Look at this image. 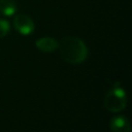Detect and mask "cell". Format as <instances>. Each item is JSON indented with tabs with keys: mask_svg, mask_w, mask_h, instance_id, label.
Here are the masks:
<instances>
[{
	"mask_svg": "<svg viewBox=\"0 0 132 132\" xmlns=\"http://www.w3.org/2000/svg\"><path fill=\"white\" fill-rule=\"evenodd\" d=\"M58 50L61 58L70 64H79L88 57V47L86 43L76 36H68L58 43Z\"/></svg>",
	"mask_w": 132,
	"mask_h": 132,
	"instance_id": "6da1fadb",
	"label": "cell"
},
{
	"mask_svg": "<svg viewBox=\"0 0 132 132\" xmlns=\"http://www.w3.org/2000/svg\"><path fill=\"white\" fill-rule=\"evenodd\" d=\"M127 105V95L124 89L114 86L104 97V107L110 112H119Z\"/></svg>",
	"mask_w": 132,
	"mask_h": 132,
	"instance_id": "7a4b0ae2",
	"label": "cell"
},
{
	"mask_svg": "<svg viewBox=\"0 0 132 132\" xmlns=\"http://www.w3.org/2000/svg\"><path fill=\"white\" fill-rule=\"evenodd\" d=\"M13 26L19 33L22 35H29L34 31L35 25L33 20L24 13L16 14L13 19Z\"/></svg>",
	"mask_w": 132,
	"mask_h": 132,
	"instance_id": "3957f363",
	"label": "cell"
},
{
	"mask_svg": "<svg viewBox=\"0 0 132 132\" xmlns=\"http://www.w3.org/2000/svg\"><path fill=\"white\" fill-rule=\"evenodd\" d=\"M111 132H131V125L126 117L118 116L112 118L110 122Z\"/></svg>",
	"mask_w": 132,
	"mask_h": 132,
	"instance_id": "277c9868",
	"label": "cell"
},
{
	"mask_svg": "<svg viewBox=\"0 0 132 132\" xmlns=\"http://www.w3.org/2000/svg\"><path fill=\"white\" fill-rule=\"evenodd\" d=\"M58 41L53 37H42L36 40V47L44 53H53L58 48Z\"/></svg>",
	"mask_w": 132,
	"mask_h": 132,
	"instance_id": "5b68a950",
	"label": "cell"
},
{
	"mask_svg": "<svg viewBox=\"0 0 132 132\" xmlns=\"http://www.w3.org/2000/svg\"><path fill=\"white\" fill-rule=\"evenodd\" d=\"M18 6L15 0H0V13L6 16L14 14Z\"/></svg>",
	"mask_w": 132,
	"mask_h": 132,
	"instance_id": "8992f818",
	"label": "cell"
},
{
	"mask_svg": "<svg viewBox=\"0 0 132 132\" xmlns=\"http://www.w3.org/2000/svg\"><path fill=\"white\" fill-rule=\"evenodd\" d=\"M10 29V25L8 23V21L4 20V19H0V38H3Z\"/></svg>",
	"mask_w": 132,
	"mask_h": 132,
	"instance_id": "52a82bcc",
	"label": "cell"
}]
</instances>
